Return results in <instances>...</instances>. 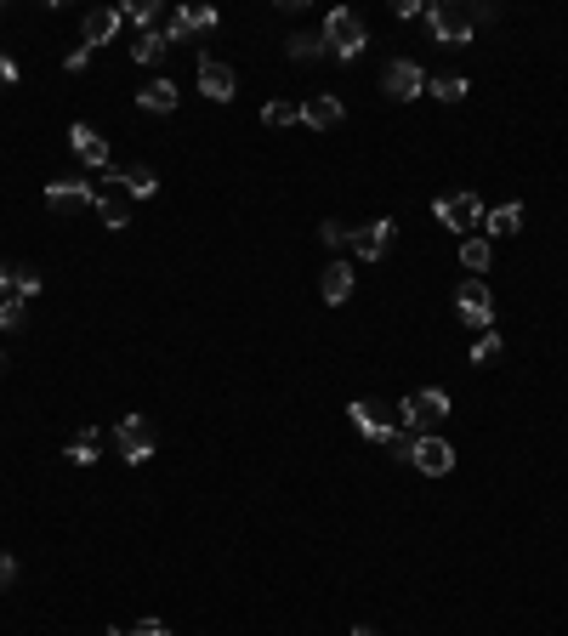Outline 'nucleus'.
I'll return each instance as SVG.
<instances>
[{
    "label": "nucleus",
    "instance_id": "f257e3e1",
    "mask_svg": "<svg viewBox=\"0 0 568 636\" xmlns=\"http://www.w3.org/2000/svg\"><path fill=\"white\" fill-rule=\"evenodd\" d=\"M364 46H370V35H364V18H358L353 6H336V12L324 18V52L341 57V63H353Z\"/></svg>",
    "mask_w": 568,
    "mask_h": 636
},
{
    "label": "nucleus",
    "instance_id": "f03ea898",
    "mask_svg": "<svg viewBox=\"0 0 568 636\" xmlns=\"http://www.w3.org/2000/svg\"><path fill=\"white\" fill-rule=\"evenodd\" d=\"M398 415H404V426L415 432V438H421V432H432V426L449 421V392H438V387L409 392L404 404H398Z\"/></svg>",
    "mask_w": 568,
    "mask_h": 636
},
{
    "label": "nucleus",
    "instance_id": "7ed1b4c3",
    "mask_svg": "<svg viewBox=\"0 0 568 636\" xmlns=\"http://www.w3.org/2000/svg\"><path fill=\"white\" fill-rule=\"evenodd\" d=\"M426 29L438 46H472V12L455 6V0H438V6H426Z\"/></svg>",
    "mask_w": 568,
    "mask_h": 636
},
{
    "label": "nucleus",
    "instance_id": "20e7f679",
    "mask_svg": "<svg viewBox=\"0 0 568 636\" xmlns=\"http://www.w3.org/2000/svg\"><path fill=\"white\" fill-rule=\"evenodd\" d=\"M97 216L103 228H131V194H125V177L120 171H103V188H97Z\"/></svg>",
    "mask_w": 568,
    "mask_h": 636
},
{
    "label": "nucleus",
    "instance_id": "39448f33",
    "mask_svg": "<svg viewBox=\"0 0 568 636\" xmlns=\"http://www.w3.org/2000/svg\"><path fill=\"white\" fill-rule=\"evenodd\" d=\"M455 313H461L472 330H489V324H495V296H489V284L461 279V290H455Z\"/></svg>",
    "mask_w": 568,
    "mask_h": 636
},
{
    "label": "nucleus",
    "instance_id": "423d86ee",
    "mask_svg": "<svg viewBox=\"0 0 568 636\" xmlns=\"http://www.w3.org/2000/svg\"><path fill=\"white\" fill-rule=\"evenodd\" d=\"M432 216L466 239V228H478V222H483V199L478 194H444L438 205H432Z\"/></svg>",
    "mask_w": 568,
    "mask_h": 636
},
{
    "label": "nucleus",
    "instance_id": "0eeeda50",
    "mask_svg": "<svg viewBox=\"0 0 568 636\" xmlns=\"http://www.w3.org/2000/svg\"><path fill=\"white\" fill-rule=\"evenodd\" d=\"M381 91H387L392 103H409V97H421V91H426L421 63H409V57H392L387 74H381Z\"/></svg>",
    "mask_w": 568,
    "mask_h": 636
},
{
    "label": "nucleus",
    "instance_id": "6e6552de",
    "mask_svg": "<svg viewBox=\"0 0 568 636\" xmlns=\"http://www.w3.org/2000/svg\"><path fill=\"white\" fill-rule=\"evenodd\" d=\"M114 443H120V460L142 466V460L154 455V426L142 421V415H125V421L114 426Z\"/></svg>",
    "mask_w": 568,
    "mask_h": 636
},
{
    "label": "nucleus",
    "instance_id": "1a4fd4ad",
    "mask_svg": "<svg viewBox=\"0 0 568 636\" xmlns=\"http://www.w3.org/2000/svg\"><path fill=\"white\" fill-rule=\"evenodd\" d=\"M409 466H421L426 477H449V472H455V449H449L438 432H421V438H415V455H409Z\"/></svg>",
    "mask_w": 568,
    "mask_h": 636
},
{
    "label": "nucleus",
    "instance_id": "9d476101",
    "mask_svg": "<svg viewBox=\"0 0 568 636\" xmlns=\"http://www.w3.org/2000/svg\"><path fill=\"white\" fill-rule=\"evenodd\" d=\"M347 415H353V426L364 432L370 443H387L398 426H392V415H387V404H370V398H358V404H347Z\"/></svg>",
    "mask_w": 568,
    "mask_h": 636
},
{
    "label": "nucleus",
    "instance_id": "9b49d317",
    "mask_svg": "<svg viewBox=\"0 0 568 636\" xmlns=\"http://www.w3.org/2000/svg\"><path fill=\"white\" fill-rule=\"evenodd\" d=\"M199 91H205L211 103H233L239 80H233V69L222 63V57H199Z\"/></svg>",
    "mask_w": 568,
    "mask_h": 636
},
{
    "label": "nucleus",
    "instance_id": "f8f14e48",
    "mask_svg": "<svg viewBox=\"0 0 568 636\" xmlns=\"http://www.w3.org/2000/svg\"><path fill=\"white\" fill-rule=\"evenodd\" d=\"M46 205H52V211H80V205H91V211H97V188H91V182L57 177V182H46Z\"/></svg>",
    "mask_w": 568,
    "mask_h": 636
},
{
    "label": "nucleus",
    "instance_id": "ddd939ff",
    "mask_svg": "<svg viewBox=\"0 0 568 636\" xmlns=\"http://www.w3.org/2000/svg\"><path fill=\"white\" fill-rule=\"evenodd\" d=\"M392 233H398V228H392L387 216H381V222H370V228H353V250L364 256V262H381V256L392 250Z\"/></svg>",
    "mask_w": 568,
    "mask_h": 636
},
{
    "label": "nucleus",
    "instance_id": "4468645a",
    "mask_svg": "<svg viewBox=\"0 0 568 636\" xmlns=\"http://www.w3.org/2000/svg\"><path fill=\"white\" fill-rule=\"evenodd\" d=\"M302 120L313 125V131H336V125L347 120V108H341V97L319 91V97H307V103H302Z\"/></svg>",
    "mask_w": 568,
    "mask_h": 636
},
{
    "label": "nucleus",
    "instance_id": "2eb2a0df",
    "mask_svg": "<svg viewBox=\"0 0 568 636\" xmlns=\"http://www.w3.org/2000/svg\"><path fill=\"white\" fill-rule=\"evenodd\" d=\"M69 142H74V154L86 159L91 171H108V142L97 137V131H91L86 120H80V125H69Z\"/></svg>",
    "mask_w": 568,
    "mask_h": 636
},
{
    "label": "nucleus",
    "instance_id": "dca6fc26",
    "mask_svg": "<svg viewBox=\"0 0 568 636\" xmlns=\"http://www.w3.org/2000/svg\"><path fill=\"white\" fill-rule=\"evenodd\" d=\"M177 80H148V86L137 91V108H148V114H177Z\"/></svg>",
    "mask_w": 568,
    "mask_h": 636
},
{
    "label": "nucleus",
    "instance_id": "f3484780",
    "mask_svg": "<svg viewBox=\"0 0 568 636\" xmlns=\"http://www.w3.org/2000/svg\"><path fill=\"white\" fill-rule=\"evenodd\" d=\"M319 296L330 301V307H341V301L353 296V267H347V262H330V267H324V279H319Z\"/></svg>",
    "mask_w": 568,
    "mask_h": 636
},
{
    "label": "nucleus",
    "instance_id": "a211bd4d",
    "mask_svg": "<svg viewBox=\"0 0 568 636\" xmlns=\"http://www.w3.org/2000/svg\"><path fill=\"white\" fill-rule=\"evenodd\" d=\"M483 228H489L483 239H512V233L523 228V205H517V199L512 205H495V211L483 216Z\"/></svg>",
    "mask_w": 568,
    "mask_h": 636
},
{
    "label": "nucleus",
    "instance_id": "6ab92c4d",
    "mask_svg": "<svg viewBox=\"0 0 568 636\" xmlns=\"http://www.w3.org/2000/svg\"><path fill=\"white\" fill-rule=\"evenodd\" d=\"M114 29H120V12H114V6L86 12V46H108V40H114Z\"/></svg>",
    "mask_w": 568,
    "mask_h": 636
},
{
    "label": "nucleus",
    "instance_id": "aec40b11",
    "mask_svg": "<svg viewBox=\"0 0 568 636\" xmlns=\"http://www.w3.org/2000/svg\"><path fill=\"white\" fill-rule=\"evenodd\" d=\"M489 256H495V245H489L483 233H472V239H461V267H466V273H472V279H478L483 267H489Z\"/></svg>",
    "mask_w": 568,
    "mask_h": 636
},
{
    "label": "nucleus",
    "instance_id": "412c9836",
    "mask_svg": "<svg viewBox=\"0 0 568 636\" xmlns=\"http://www.w3.org/2000/svg\"><path fill=\"white\" fill-rule=\"evenodd\" d=\"M120 177H125V194L131 199H154L160 194V177H154L148 165H131V171H120Z\"/></svg>",
    "mask_w": 568,
    "mask_h": 636
},
{
    "label": "nucleus",
    "instance_id": "4be33fe9",
    "mask_svg": "<svg viewBox=\"0 0 568 636\" xmlns=\"http://www.w3.org/2000/svg\"><path fill=\"white\" fill-rule=\"evenodd\" d=\"M284 52H290V63H319L324 57V35H290V46H284Z\"/></svg>",
    "mask_w": 568,
    "mask_h": 636
},
{
    "label": "nucleus",
    "instance_id": "5701e85b",
    "mask_svg": "<svg viewBox=\"0 0 568 636\" xmlns=\"http://www.w3.org/2000/svg\"><path fill=\"white\" fill-rule=\"evenodd\" d=\"M165 52H171V40H165L160 29H148V35H137V46H131V57H137V63H160Z\"/></svg>",
    "mask_w": 568,
    "mask_h": 636
},
{
    "label": "nucleus",
    "instance_id": "b1692460",
    "mask_svg": "<svg viewBox=\"0 0 568 636\" xmlns=\"http://www.w3.org/2000/svg\"><path fill=\"white\" fill-rule=\"evenodd\" d=\"M426 91H432L438 103H461V97H466L472 86H466L461 74H438V80H426Z\"/></svg>",
    "mask_w": 568,
    "mask_h": 636
},
{
    "label": "nucleus",
    "instance_id": "393cba45",
    "mask_svg": "<svg viewBox=\"0 0 568 636\" xmlns=\"http://www.w3.org/2000/svg\"><path fill=\"white\" fill-rule=\"evenodd\" d=\"M120 18L142 23V35H148V29H154V18H160V0H125V6H120Z\"/></svg>",
    "mask_w": 568,
    "mask_h": 636
},
{
    "label": "nucleus",
    "instance_id": "a878e982",
    "mask_svg": "<svg viewBox=\"0 0 568 636\" xmlns=\"http://www.w3.org/2000/svg\"><path fill=\"white\" fill-rule=\"evenodd\" d=\"M23 318H29V301L12 290V296L0 301V330H23Z\"/></svg>",
    "mask_w": 568,
    "mask_h": 636
},
{
    "label": "nucleus",
    "instance_id": "bb28decb",
    "mask_svg": "<svg viewBox=\"0 0 568 636\" xmlns=\"http://www.w3.org/2000/svg\"><path fill=\"white\" fill-rule=\"evenodd\" d=\"M69 460L74 466H91V460H97V426H86V432L69 443Z\"/></svg>",
    "mask_w": 568,
    "mask_h": 636
},
{
    "label": "nucleus",
    "instance_id": "cd10ccee",
    "mask_svg": "<svg viewBox=\"0 0 568 636\" xmlns=\"http://www.w3.org/2000/svg\"><path fill=\"white\" fill-rule=\"evenodd\" d=\"M165 40H171V46H182V40H194V23H188V6H177V12L165 18Z\"/></svg>",
    "mask_w": 568,
    "mask_h": 636
},
{
    "label": "nucleus",
    "instance_id": "c85d7f7f",
    "mask_svg": "<svg viewBox=\"0 0 568 636\" xmlns=\"http://www.w3.org/2000/svg\"><path fill=\"white\" fill-rule=\"evenodd\" d=\"M296 120H302V108L296 103H267L262 108V125H273V131H279V125H296Z\"/></svg>",
    "mask_w": 568,
    "mask_h": 636
},
{
    "label": "nucleus",
    "instance_id": "c756f323",
    "mask_svg": "<svg viewBox=\"0 0 568 636\" xmlns=\"http://www.w3.org/2000/svg\"><path fill=\"white\" fill-rule=\"evenodd\" d=\"M381 449H387L392 460H409V455H415V432H409V426H398V432H392V438L381 443Z\"/></svg>",
    "mask_w": 568,
    "mask_h": 636
},
{
    "label": "nucleus",
    "instance_id": "7c9ffc66",
    "mask_svg": "<svg viewBox=\"0 0 568 636\" xmlns=\"http://www.w3.org/2000/svg\"><path fill=\"white\" fill-rule=\"evenodd\" d=\"M12 290H18L23 301L40 296V273H35V267H12Z\"/></svg>",
    "mask_w": 568,
    "mask_h": 636
},
{
    "label": "nucleus",
    "instance_id": "2f4dec72",
    "mask_svg": "<svg viewBox=\"0 0 568 636\" xmlns=\"http://www.w3.org/2000/svg\"><path fill=\"white\" fill-rule=\"evenodd\" d=\"M495 358H500V336L495 330H483L478 347H472V364H495Z\"/></svg>",
    "mask_w": 568,
    "mask_h": 636
},
{
    "label": "nucleus",
    "instance_id": "473e14b6",
    "mask_svg": "<svg viewBox=\"0 0 568 636\" xmlns=\"http://www.w3.org/2000/svg\"><path fill=\"white\" fill-rule=\"evenodd\" d=\"M319 239H324L330 250H341V245H353V228H341V222H324V228H319Z\"/></svg>",
    "mask_w": 568,
    "mask_h": 636
},
{
    "label": "nucleus",
    "instance_id": "72a5a7b5",
    "mask_svg": "<svg viewBox=\"0 0 568 636\" xmlns=\"http://www.w3.org/2000/svg\"><path fill=\"white\" fill-rule=\"evenodd\" d=\"M188 23H194V35L216 29V6H188Z\"/></svg>",
    "mask_w": 568,
    "mask_h": 636
},
{
    "label": "nucleus",
    "instance_id": "f704fd0d",
    "mask_svg": "<svg viewBox=\"0 0 568 636\" xmlns=\"http://www.w3.org/2000/svg\"><path fill=\"white\" fill-rule=\"evenodd\" d=\"M86 63H91V46H74V52L63 57V69H69V74H80V69H86Z\"/></svg>",
    "mask_w": 568,
    "mask_h": 636
},
{
    "label": "nucleus",
    "instance_id": "c9c22d12",
    "mask_svg": "<svg viewBox=\"0 0 568 636\" xmlns=\"http://www.w3.org/2000/svg\"><path fill=\"white\" fill-rule=\"evenodd\" d=\"M12 580H18V563H12V557L0 551V591H12Z\"/></svg>",
    "mask_w": 568,
    "mask_h": 636
},
{
    "label": "nucleus",
    "instance_id": "e433bc0d",
    "mask_svg": "<svg viewBox=\"0 0 568 636\" xmlns=\"http://www.w3.org/2000/svg\"><path fill=\"white\" fill-rule=\"evenodd\" d=\"M18 80H23V69L12 63V57H0V86H18Z\"/></svg>",
    "mask_w": 568,
    "mask_h": 636
},
{
    "label": "nucleus",
    "instance_id": "4c0bfd02",
    "mask_svg": "<svg viewBox=\"0 0 568 636\" xmlns=\"http://www.w3.org/2000/svg\"><path fill=\"white\" fill-rule=\"evenodd\" d=\"M125 636H171V631H165V619H142L137 631H125Z\"/></svg>",
    "mask_w": 568,
    "mask_h": 636
},
{
    "label": "nucleus",
    "instance_id": "58836bf2",
    "mask_svg": "<svg viewBox=\"0 0 568 636\" xmlns=\"http://www.w3.org/2000/svg\"><path fill=\"white\" fill-rule=\"evenodd\" d=\"M12 296V267H0V301Z\"/></svg>",
    "mask_w": 568,
    "mask_h": 636
},
{
    "label": "nucleus",
    "instance_id": "ea45409f",
    "mask_svg": "<svg viewBox=\"0 0 568 636\" xmlns=\"http://www.w3.org/2000/svg\"><path fill=\"white\" fill-rule=\"evenodd\" d=\"M353 636H381V631H375V625H353Z\"/></svg>",
    "mask_w": 568,
    "mask_h": 636
},
{
    "label": "nucleus",
    "instance_id": "a19ab883",
    "mask_svg": "<svg viewBox=\"0 0 568 636\" xmlns=\"http://www.w3.org/2000/svg\"><path fill=\"white\" fill-rule=\"evenodd\" d=\"M103 636H125V631H103Z\"/></svg>",
    "mask_w": 568,
    "mask_h": 636
},
{
    "label": "nucleus",
    "instance_id": "79ce46f5",
    "mask_svg": "<svg viewBox=\"0 0 568 636\" xmlns=\"http://www.w3.org/2000/svg\"><path fill=\"white\" fill-rule=\"evenodd\" d=\"M0 370H6V353H0Z\"/></svg>",
    "mask_w": 568,
    "mask_h": 636
}]
</instances>
